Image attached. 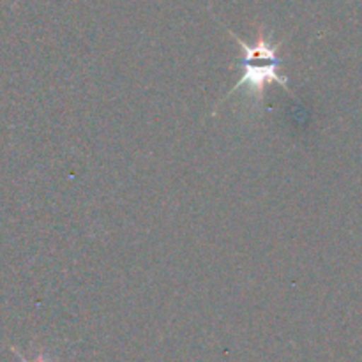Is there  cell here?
<instances>
[{
    "label": "cell",
    "instance_id": "1",
    "mask_svg": "<svg viewBox=\"0 0 362 362\" xmlns=\"http://www.w3.org/2000/svg\"><path fill=\"white\" fill-rule=\"evenodd\" d=\"M230 35L235 39V42L244 52V74L243 78L233 85L232 90L219 101V105L225 103L228 98H232L237 90H240V88H246L247 94H251L255 98V103H262L264 101L265 88H267L269 83L279 85V87L285 88V90L288 92L290 98H293V92L288 88V78H286L285 74L279 73L281 59L278 57V52L279 48H281L283 41L272 42V34L265 35L264 28L262 27L258 28L257 41H255L253 45H251V42H246L244 39H240L239 35L232 30H230Z\"/></svg>",
    "mask_w": 362,
    "mask_h": 362
},
{
    "label": "cell",
    "instance_id": "2",
    "mask_svg": "<svg viewBox=\"0 0 362 362\" xmlns=\"http://www.w3.org/2000/svg\"><path fill=\"white\" fill-rule=\"evenodd\" d=\"M16 354H18V352H16ZM18 357H20L21 362H30V361H27V359H25L23 356H20V354H18ZM34 362H48V361H46L45 357H39V359H37V361H34Z\"/></svg>",
    "mask_w": 362,
    "mask_h": 362
}]
</instances>
